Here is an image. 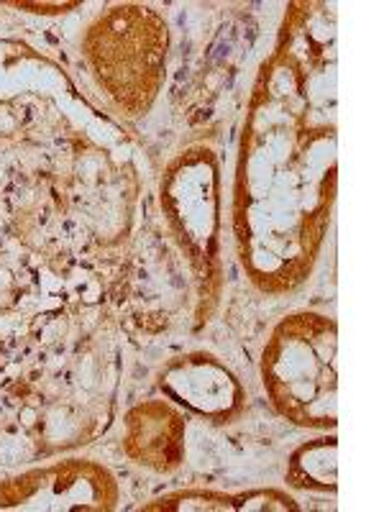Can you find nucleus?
Returning <instances> with one entry per match:
<instances>
[{
  "mask_svg": "<svg viewBox=\"0 0 384 512\" xmlns=\"http://www.w3.org/2000/svg\"><path fill=\"white\" fill-rule=\"evenodd\" d=\"M274 408L308 428L336 425V323L326 315H290L274 328L262 359Z\"/></svg>",
  "mask_w": 384,
  "mask_h": 512,
  "instance_id": "f257e3e1",
  "label": "nucleus"
},
{
  "mask_svg": "<svg viewBox=\"0 0 384 512\" xmlns=\"http://www.w3.org/2000/svg\"><path fill=\"white\" fill-rule=\"evenodd\" d=\"M167 44V24L157 11L116 6L90 26L82 52L118 111L139 118L152 108L162 88Z\"/></svg>",
  "mask_w": 384,
  "mask_h": 512,
  "instance_id": "f03ea898",
  "label": "nucleus"
},
{
  "mask_svg": "<svg viewBox=\"0 0 384 512\" xmlns=\"http://www.w3.org/2000/svg\"><path fill=\"white\" fill-rule=\"evenodd\" d=\"M162 390L218 423H228L244 408V390L231 372L208 354L182 356L162 374Z\"/></svg>",
  "mask_w": 384,
  "mask_h": 512,
  "instance_id": "7ed1b4c3",
  "label": "nucleus"
},
{
  "mask_svg": "<svg viewBox=\"0 0 384 512\" xmlns=\"http://www.w3.org/2000/svg\"><path fill=\"white\" fill-rule=\"evenodd\" d=\"M185 431V415L172 408L169 402H141L126 415L123 451L128 459L146 469L172 472L185 456Z\"/></svg>",
  "mask_w": 384,
  "mask_h": 512,
  "instance_id": "20e7f679",
  "label": "nucleus"
},
{
  "mask_svg": "<svg viewBox=\"0 0 384 512\" xmlns=\"http://www.w3.org/2000/svg\"><path fill=\"white\" fill-rule=\"evenodd\" d=\"M103 472L93 464H57L41 472L24 474L0 489V507H82V510H108L98 497L75 492L82 479Z\"/></svg>",
  "mask_w": 384,
  "mask_h": 512,
  "instance_id": "39448f33",
  "label": "nucleus"
},
{
  "mask_svg": "<svg viewBox=\"0 0 384 512\" xmlns=\"http://www.w3.org/2000/svg\"><path fill=\"white\" fill-rule=\"evenodd\" d=\"M146 510H297V502L280 489H251L241 495H223V492H177L146 505Z\"/></svg>",
  "mask_w": 384,
  "mask_h": 512,
  "instance_id": "423d86ee",
  "label": "nucleus"
},
{
  "mask_svg": "<svg viewBox=\"0 0 384 512\" xmlns=\"http://www.w3.org/2000/svg\"><path fill=\"white\" fill-rule=\"evenodd\" d=\"M287 479L295 487L336 492V438L297 448L290 459Z\"/></svg>",
  "mask_w": 384,
  "mask_h": 512,
  "instance_id": "0eeeda50",
  "label": "nucleus"
}]
</instances>
